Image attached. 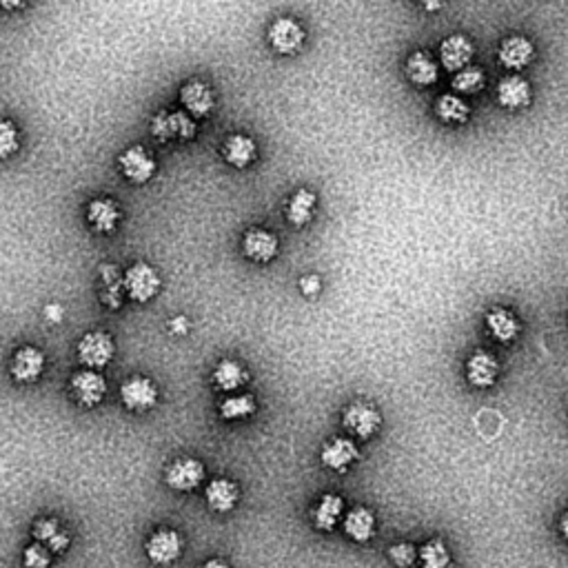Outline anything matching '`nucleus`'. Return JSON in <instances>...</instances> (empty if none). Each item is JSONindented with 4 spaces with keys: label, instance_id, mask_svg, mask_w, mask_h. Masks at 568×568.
Instances as JSON below:
<instances>
[{
    "label": "nucleus",
    "instance_id": "42",
    "mask_svg": "<svg viewBox=\"0 0 568 568\" xmlns=\"http://www.w3.org/2000/svg\"><path fill=\"white\" fill-rule=\"evenodd\" d=\"M424 7H426V10H440V3H424Z\"/></svg>",
    "mask_w": 568,
    "mask_h": 568
},
{
    "label": "nucleus",
    "instance_id": "29",
    "mask_svg": "<svg viewBox=\"0 0 568 568\" xmlns=\"http://www.w3.org/2000/svg\"><path fill=\"white\" fill-rule=\"evenodd\" d=\"M435 113L447 125H464L471 118V107L457 94H444L435 103Z\"/></svg>",
    "mask_w": 568,
    "mask_h": 568
},
{
    "label": "nucleus",
    "instance_id": "20",
    "mask_svg": "<svg viewBox=\"0 0 568 568\" xmlns=\"http://www.w3.org/2000/svg\"><path fill=\"white\" fill-rule=\"evenodd\" d=\"M87 222L96 234H113L120 222V207L109 198H94L87 204Z\"/></svg>",
    "mask_w": 568,
    "mask_h": 568
},
{
    "label": "nucleus",
    "instance_id": "2",
    "mask_svg": "<svg viewBox=\"0 0 568 568\" xmlns=\"http://www.w3.org/2000/svg\"><path fill=\"white\" fill-rule=\"evenodd\" d=\"M196 131H198V125L187 111H158L151 118V135L163 142H169V140L189 142L196 138Z\"/></svg>",
    "mask_w": 568,
    "mask_h": 568
},
{
    "label": "nucleus",
    "instance_id": "12",
    "mask_svg": "<svg viewBox=\"0 0 568 568\" xmlns=\"http://www.w3.org/2000/svg\"><path fill=\"white\" fill-rule=\"evenodd\" d=\"M147 557L158 566H169L176 562L182 553V537L173 528H160L147 540Z\"/></svg>",
    "mask_w": 568,
    "mask_h": 568
},
{
    "label": "nucleus",
    "instance_id": "27",
    "mask_svg": "<svg viewBox=\"0 0 568 568\" xmlns=\"http://www.w3.org/2000/svg\"><path fill=\"white\" fill-rule=\"evenodd\" d=\"M249 373L238 360H220L213 369V384H216L220 391H238L247 384Z\"/></svg>",
    "mask_w": 568,
    "mask_h": 568
},
{
    "label": "nucleus",
    "instance_id": "30",
    "mask_svg": "<svg viewBox=\"0 0 568 568\" xmlns=\"http://www.w3.org/2000/svg\"><path fill=\"white\" fill-rule=\"evenodd\" d=\"M418 562L422 568H451L453 555L444 540H429L419 546Z\"/></svg>",
    "mask_w": 568,
    "mask_h": 568
},
{
    "label": "nucleus",
    "instance_id": "38",
    "mask_svg": "<svg viewBox=\"0 0 568 568\" xmlns=\"http://www.w3.org/2000/svg\"><path fill=\"white\" fill-rule=\"evenodd\" d=\"M559 533H562L564 540L568 541V510L562 515V519H559Z\"/></svg>",
    "mask_w": 568,
    "mask_h": 568
},
{
    "label": "nucleus",
    "instance_id": "23",
    "mask_svg": "<svg viewBox=\"0 0 568 568\" xmlns=\"http://www.w3.org/2000/svg\"><path fill=\"white\" fill-rule=\"evenodd\" d=\"M487 329L497 342L509 344L519 335V322L515 318V313H510L509 309L495 307L487 313Z\"/></svg>",
    "mask_w": 568,
    "mask_h": 568
},
{
    "label": "nucleus",
    "instance_id": "17",
    "mask_svg": "<svg viewBox=\"0 0 568 568\" xmlns=\"http://www.w3.org/2000/svg\"><path fill=\"white\" fill-rule=\"evenodd\" d=\"M357 457H360V449L349 438L329 440L320 451L322 466H326V469L331 471H338V473H344L353 462H357Z\"/></svg>",
    "mask_w": 568,
    "mask_h": 568
},
{
    "label": "nucleus",
    "instance_id": "25",
    "mask_svg": "<svg viewBox=\"0 0 568 568\" xmlns=\"http://www.w3.org/2000/svg\"><path fill=\"white\" fill-rule=\"evenodd\" d=\"M406 76H409V81L413 82V85L429 87L438 82L440 67L429 54L415 51V54H411L409 60H406Z\"/></svg>",
    "mask_w": 568,
    "mask_h": 568
},
{
    "label": "nucleus",
    "instance_id": "15",
    "mask_svg": "<svg viewBox=\"0 0 568 568\" xmlns=\"http://www.w3.org/2000/svg\"><path fill=\"white\" fill-rule=\"evenodd\" d=\"M278 235H273L266 229H249L242 235V253L251 262L266 265L278 256Z\"/></svg>",
    "mask_w": 568,
    "mask_h": 568
},
{
    "label": "nucleus",
    "instance_id": "35",
    "mask_svg": "<svg viewBox=\"0 0 568 568\" xmlns=\"http://www.w3.org/2000/svg\"><path fill=\"white\" fill-rule=\"evenodd\" d=\"M23 564L25 568H50L51 566V550L47 546L38 544H29L23 553Z\"/></svg>",
    "mask_w": 568,
    "mask_h": 568
},
{
    "label": "nucleus",
    "instance_id": "19",
    "mask_svg": "<svg viewBox=\"0 0 568 568\" xmlns=\"http://www.w3.org/2000/svg\"><path fill=\"white\" fill-rule=\"evenodd\" d=\"M495 98L504 109H524L531 103L533 91L526 78L519 76V73H510L500 81Z\"/></svg>",
    "mask_w": 568,
    "mask_h": 568
},
{
    "label": "nucleus",
    "instance_id": "8",
    "mask_svg": "<svg viewBox=\"0 0 568 568\" xmlns=\"http://www.w3.org/2000/svg\"><path fill=\"white\" fill-rule=\"evenodd\" d=\"M69 387H72L73 400L81 406H85V409H94L107 395V380L100 371H78V373H73Z\"/></svg>",
    "mask_w": 568,
    "mask_h": 568
},
{
    "label": "nucleus",
    "instance_id": "13",
    "mask_svg": "<svg viewBox=\"0 0 568 568\" xmlns=\"http://www.w3.org/2000/svg\"><path fill=\"white\" fill-rule=\"evenodd\" d=\"M535 58V47L526 36H509L502 41L500 50H497V60L502 67L510 69V72H522L524 67L533 63Z\"/></svg>",
    "mask_w": 568,
    "mask_h": 568
},
{
    "label": "nucleus",
    "instance_id": "31",
    "mask_svg": "<svg viewBox=\"0 0 568 568\" xmlns=\"http://www.w3.org/2000/svg\"><path fill=\"white\" fill-rule=\"evenodd\" d=\"M257 411L256 397L249 393H240V395H229L226 400H222L220 404V418L222 419H242L249 418Z\"/></svg>",
    "mask_w": 568,
    "mask_h": 568
},
{
    "label": "nucleus",
    "instance_id": "3",
    "mask_svg": "<svg viewBox=\"0 0 568 568\" xmlns=\"http://www.w3.org/2000/svg\"><path fill=\"white\" fill-rule=\"evenodd\" d=\"M116 356V344L104 331H89L78 342V360L85 369L103 371Z\"/></svg>",
    "mask_w": 568,
    "mask_h": 568
},
{
    "label": "nucleus",
    "instance_id": "40",
    "mask_svg": "<svg viewBox=\"0 0 568 568\" xmlns=\"http://www.w3.org/2000/svg\"><path fill=\"white\" fill-rule=\"evenodd\" d=\"M187 329H189V325H187L185 318H176V320H173V331L182 334V331H187Z\"/></svg>",
    "mask_w": 568,
    "mask_h": 568
},
{
    "label": "nucleus",
    "instance_id": "7",
    "mask_svg": "<svg viewBox=\"0 0 568 568\" xmlns=\"http://www.w3.org/2000/svg\"><path fill=\"white\" fill-rule=\"evenodd\" d=\"M120 400L122 406L131 413H147L158 404V387L150 378L134 375L122 382Z\"/></svg>",
    "mask_w": 568,
    "mask_h": 568
},
{
    "label": "nucleus",
    "instance_id": "39",
    "mask_svg": "<svg viewBox=\"0 0 568 568\" xmlns=\"http://www.w3.org/2000/svg\"><path fill=\"white\" fill-rule=\"evenodd\" d=\"M200 568H231V566L226 562H222V559H209V562H204Z\"/></svg>",
    "mask_w": 568,
    "mask_h": 568
},
{
    "label": "nucleus",
    "instance_id": "32",
    "mask_svg": "<svg viewBox=\"0 0 568 568\" xmlns=\"http://www.w3.org/2000/svg\"><path fill=\"white\" fill-rule=\"evenodd\" d=\"M484 85H487V76H484V72L480 67L462 69V72H457L451 81L453 89L462 96L478 94L480 89H484Z\"/></svg>",
    "mask_w": 568,
    "mask_h": 568
},
{
    "label": "nucleus",
    "instance_id": "33",
    "mask_svg": "<svg viewBox=\"0 0 568 568\" xmlns=\"http://www.w3.org/2000/svg\"><path fill=\"white\" fill-rule=\"evenodd\" d=\"M20 150V131L7 118H0V160H7Z\"/></svg>",
    "mask_w": 568,
    "mask_h": 568
},
{
    "label": "nucleus",
    "instance_id": "6",
    "mask_svg": "<svg viewBox=\"0 0 568 568\" xmlns=\"http://www.w3.org/2000/svg\"><path fill=\"white\" fill-rule=\"evenodd\" d=\"M118 169L131 185H147L156 176V158L145 147H127L118 156Z\"/></svg>",
    "mask_w": 568,
    "mask_h": 568
},
{
    "label": "nucleus",
    "instance_id": "21",
    "mask_svg": "<svg viewBox=\"0 0 568 568\" xmlns=\"http://www.w3.org/2000/svg\"><path fill=\"white\" fill-rule=\"evenodd\" d=\"M204 497H207V504L211 510H216V513H229L238 504L240 488L231 480L216 478L204 488Z\"/></svg>",
    "mask_w": 568,
    "mask_h": 568
},
{
    "label": "nucleus",
    "instance_id": "1",
    "mask_svg": "<svg viewBox=\"0 0 568 568\" xmlns=\"http://www.w3.org/2000/svg\"><path fill=\"white\" fill-rule=\"evenodd\" d=\"M160 275L147 262H135L129 269L125 271L122 278V289L129 296L134 303H150L151 298H156L160 291Z\"/></svg>",
    "mask_w": 568,
    "mask_h": 568
},
{
    "label": "nucleus",
    "instance_id": "28",
    "mask_svg": "<svg viewBox=\"0 0 568 568\" xmlns=\"http://www.w3.org/2000/svg\"><path fill=\"white\" fill-rule=\"evenodd\" d=\"M316 194L309 189H298L287 203V220L294 226H304L311 222L313 211H316Z\"/></svg>",
    "mask_w": 568,
    "mask_h": 568
},
{
    "label": "nucleus",
    "instance_id": "14",
    "mask_svg": "<svg viewBox=\"0 0 568 568\" xmlns=\"http://www.w3.org/2000/svg\"><path fill=\"white\" fill-rule=\"evenodd\" d=\"M473 54V42L466 36H462V34H453V36H449L447 41H442V45H440V63L444 65L447 72L453 73L471 67Z\"/></svg>",
    "mask_w": 568,
    "mask_h": 568
},
{
    "label": "nucleus",
    "instance_id": "41",
    "mask_svg": "<svg viewBox=\"0 0 568 568\" xmlns=\"http://www.w3.org/2000/svg\"><path fill=\"white\" fill-rule=\"evenodd\" d=\"M5 10H16V7H25V3H3Z\"/></svg>",
    "mask_w": 568,
    "mask_h": 568
},
{
    "label": "nucleus",
    "instance_id": "36",
    "mask_svg": "<svg viewBox=\"0 0 568 568\" xmlns=\"http://www.w3.org/2000/svg\"><path fill=\"white\" fill-rule=\"evenodd\" d=\"M300 284H303V291L307 296H316L318 291H320V278H318V275H304V278L300 280Z\"/></svg>",
    "mask_w": 568,
    "mask_h": 568
},
{
    "label": "nucleus",
    "instance_id": "18",
    "mask_svg": "<svg viewBox=\"0 0 568 568\" xmlns=\"http://www.w3.org/2000/svg\"><path fill=\"white\" fill-rule=\"evenodd\" d=\"M500 375V362L487 351H478L466 362V380L475 388H491Z\"/></svg>",
    "mask_w": 568,
    "mask_h": 568
},
{
    "label": "nucleus",
    "instance_id": "10",
    "mask_svg": "<svg viewBox=\"0 0 568 568\" xmlns=\"http://www.w3.org/2000/svg\"><path fill=\"white\" fill-rule=\"evenodd\" d=\"M45 366H47L45 353H42L38 347L27 344V347H20L19 351L14 353L10 365V373L19 384H34L42 378Z\"/></svg>",
    "mask_w": 568,
    "mask_h": 568
},
{
    "label": "nucleus",
    "instance_id": "5",
    "mask_svg": "<svg viewBox=\"0 0 568 568\" xmlns=\"http://www.w3.org/2000/svg\"><path fill=\"white\" fill-rule=\"evenodd\" d=\"M344 429L357 440H371L382 426V415L375 409L373 404H366V402H353L344 409L342 415Z\"/></svg>",
    "mask_w": 568,
    "mask_h": 568
},
{
    "label": "nucleus",
    "instance_id": "9",
    "mask_svg": "<svg viewBox=\"0 0 568 568\" xmlns=\"http://www.w3.org/2000/svg\"><path fill=\"white\" fill-rule=\"evenodd\" d=\"M204 473L207 471H204V464L200 460H196V457H178L165 471V482L173 491H194L204 482Z\"/></svg>",
    "mask_w": 568,
    "mask_h": 568
},
{
    "label": "nucleus",
    "instance_id": "22",
    "mask_svg": "<svg viewBox=\"0 0 568 568\" xmlns=\"http://www.w3.org/2000/svg\"><path fill=\"white\" fill-rule=\"evenodd\" d=\"M342 526H344V533H347V537H351V540L357 541V544H365V541H369L371 537L375 535L373 510L366 509V506H356V509H351L347 513Z\"/></svg>",
    "mask_w": 568,
    "mask_h": 568
},
{
    "label": "nucleus",
    "instance_id": "16",
    "mask_svg": "<svg viewBox=\"0 0 568 568\" xmlns=\"http://www.w3.org/2000/svg\"><path fill=\"white\" fill-rule=\"evenodd\" d=\"M222 158L229 167L234 169H247L249 165L256 163L257 158V145L256 140L247 134H231L229 138L222 142L220 150Z\"/></svg>",
    "mask_w": 568,
    "mask_h": 568
},
{
    "label": "nucleus",
    "instance_id": "34",
    "mask_svg": "<svg viewBox=\"0 0 568 568\" xmlns=\"http://www.w3.org/2000/svg\"><path fill=\"white\" fill-rule=\"evenodd\" d=\"M419 549H415V544L411 541H395V544L388 549V559L395 564L397 568H411L418 564Z\"/></svg>",
    "mask_w": 568,
    "mask_h": 568
},
{
    "label": "nucleus",
    "instance_id": "24",
    "mask_svg": "<svg viewBox=\"0 0 568 568\" xmlns=\"http://www.w3.org/2000/svg\"><path fill=\"white\" fill-rule=\"evenodd\" d=\"M34 537L38 544L47 546L51 553H63L69 549V533L60 526L58 519L42 518L34 524Z\"/></svg>",
    "mask_w": 568,
    "mask_h": 568
},
{
    "label": "nucleus",
    "instance_id": "37",
    "mask_svg": "<svg viewBox=\"0 0 568 568\" xmlns=\"http://www.w3.org/2000/svg\"><path fill=\"white\" fill-rule=\"evenodd\" d=\"M47 316L51 318V322H58L60 316H63V309L56 307V304H51V307H47Z\"/></svg>",
    "mask_w": 568,
    "mask_h": 568
},
{
    "label": "nucleus",
    "instance_id": "11",
    "mask_svg": "<svg viewBox=\"0 0 568 568\" xmlns=\"http://www.w3.org/2000/svg\"><path fill=\"white\" fill-rule=\"evenodd\" d=\"M180 104L194 120L196 118H207L216 107V96L207 82L194 78L180 87Z\"/></svg>",
    "mask_w": 568,
    "mask_h": 568
},
{
    "label": "nucleus",
    "instance_id": "4",
    "mask_svg": "<svg viewBox=\"0 0 568 568\" xmlns=\"http://www.w3.org/2000/svg\"><path fill=\"white\" fill-rule=\"evenodd\" d=\"M304 38H307V34H304L303 25L296 19H289V16L275 19L271 23L269 32H266V41H269L271 50L282 56L298 54L304 45Z\"/></svg>",
    "mask_w": 568,
    "mask_h": 568
},
{
    "label": "nucleus",
    "instance_id": "26",
    "mask_svg": "<svg viewBox=\"0 0 568 568\" xmlns=\"http://www.w3.org/2000/svg\"><path fill=\"white\" fill-rule=\"evenodd\" d=\"M344 513V500L335 493H326L313 509V524L318 531H334Z\"/></svg>",
    "mask_w": 568,
    "mask_h": 568
}]
</instances>
